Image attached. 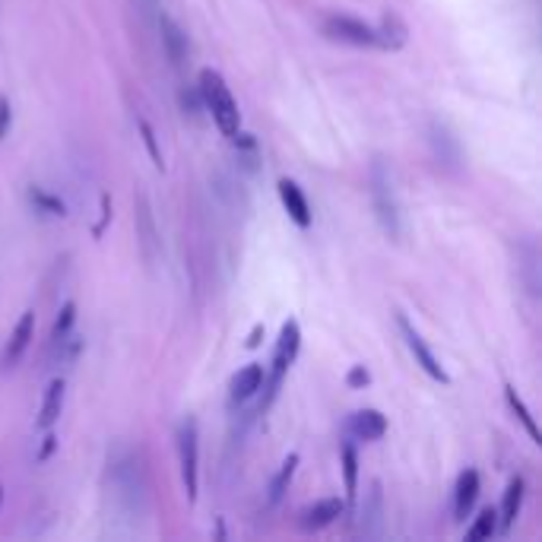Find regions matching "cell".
<instances>
[{"label": "cell", "mask_w": 542, "mask_h": 542, "mask_svg": "<svg viewBox=\"0 0 542 542\" xmlns=\"http://www.w3.org/2000/svg\"><path fill=\"white\" fill-rule=\"evenodd\" d=\"M200 99H203L206 111L216 120V127L225 133V137H235L238 127H241V115H238V105L232 99L229 86L225 79L219 77L216 70H203L200 73Z\"/></svg>", "instance_id": "cell-1"}, {"label": "cell", "mask_w": 542, "mask_h": 542, "mask_svg": "<svg viewBox=\"0 0 542 542\" xmlns=\"http://www.w3.org/2000/svg\"><path fill=\"white\" fill-rule=\"evenodd\" d=\"M298 346H301L298 320H286L283 330H279L276 352H273L270 378H264V380H266V397H264V403H260V410H266V406H270V400L279 393V384H283L286 371H289V365H292V361H296V356H298Z\"/></svg>", "instance_id": "cell-2"}, {"label": "cell", "mask_w": 542, "mask_h": 542, "mask_svg": "<svg viewBox=\"0 0 542 542\" xmlns=\"http://www.w3.org/2000/svg\"><path fill=\"white\" fill-rule=\"evenodd\" d=\"M178 457H181V482H184L187 501H197V470H200V453H197V422L187 419L181 422L178 432Z\"/></svg>", "instance_id": "cell-3"}, {"label": "cell", "mask_w": 542, "mask_h": 542, "mask_svg": "<svg viewBox=\"0 0 542 542\" xmlns=\"http://www.w3.org/2000/svg\"><path fill=\"white\" fill-rule=\"evenodd\" d=\"M371 197H374V210H378V219H380V225H384V232L391 238H400V206H397V197H393L391 178L384 175L380 165H374V172H371Z\"/></svg>", "instance_id": "cell-4"}, {"label": "cell", "mask_w": 542, "mask_h": 542, "mask_svg": "<svg viewBox=\"0 0 542 542\" xmlns=\"http://www.w3.org/2000/svg\"><path fill=\"white\" fill-rule=\"evenodd\" d=\"M324 36H327V38H333V42L359 45V48H371V45H380L378 29H371V26H365V23H361V19L339 16V13H333V16H327V19H324Z\"/></svg>", "instance_id": "cell-5"}, {"label": "cell", "mask_w": 542, "mask_h": 542, "mask_svg": "<svg viewBox=\"0 0 542 542\" xmlns=\"http://www.w3.org/2000/svg\"><path fill=\"white\" fill-rule=\"evenodd\" d=\"M397 327H400V333H403V339H406V346H410V352L416 356V361L422 368H425V374H432L434 380H441V384H447V371L441 368V361L434 359V352L425 346V339H422V333L416 330V327L410 324V320L400 314L397 318Z\"/></svg>", "instance_id": "cell-6"}, {"label": "cell", "mask_w": 542, "mask_h": 542, "mask_svg": "<svg viewBox=\"0 0 542 542\" xmlns=\"http://www.w3.org/2000/svg\"><path fill=\"white\" fill-rule=\"evenodd\" d=\"M32 327H36V314H32V311H26L23 318H19V324L13 327V333H10V343H6L4 356H0V368H4V371H10V368L16 365L19 359H23V352L29 349Z\"/></svg>", "instance_id": "cell-7"}, {"label": "cell", "mask_w": 542, "mask_h": 542, "mask_svg": "<svg viewBox=\"0 0 542 542\" xmlns=\"http://www.w3.org/2000/svg\"><path fill=\"white\" fill-rule=\"evenodd\" d=\"M343 501L339 498H320L314 501V505H307L305 511H301V526L305 530H324V526H330L333 520L343 517Z\"/></svg>", "instance_id": "cell-8"}, {"label": "cell", "mask_w": 542, "mask_h": 542, "mask_svg": "<svg viewBox=\"0 0 542 542\" xmlns=\"http://www.w3.org/2000/svg\"><path fill=\"white\" fill-rule=\"evenodd\" d=\"M279 197H283V206L292 216V223H296L298 229H307V225H311V206H307L305 193H301V187L296 181H289V178L279 181Z\"/></svg>", "instance_id": "cell-9"}, {"label": "cell", "mask_w": 542, "mask_h": 542, "mask_svg": "<svg viewBox=\"0 0 542 542\" xmlns=\"http://www.w3.org/2000/svg\"><path fill=\"white\" fill-rule=\"evenodd\" d=\"M476 498H479V473L476 470L460 473L457 492H453V514H457V520L470 517V511H473V505H476Z\"/></svg>", "instance_id": "cell-10"}, {"label": "cell", "mask_w": 542, "mask_h": 542, "mask_svg": "<svg viewBox=\"0 0 542 542\" xmlns=\"http://www.w3.org/2000/svg\"><path fill=\"white\" fill-rule=\"evenodd\" d=\"M349 432L356 434L359 441H378V438H384V432H387V419L380 416L378 410H359L349 422Z\"/></svg>", "instance_id": "cell-11"}, {"label": "cell", "mask_w": 542, "mask_h": 542, "mask_svg": "<svg viewBox=\"0 0 542 542\" xmlns=\"http://www.w3.org/2000/svg\"><path fill=\"white\" fill-rule=\"evenodd\" d=\"M524 495H526V482L520 476H514L507 482L505 501H501V530H511L514 520L520 517V507H524Z\"/></svg>", "instance_id": "cell-12"}, {"label": "cell", "mask_w": 542, "mask_h": 542, "mask_svg": "<svg viewBox=\"0 0 542 542\" xmlns=\"http://www.w3.org/2000/svg\"><path fill=\"white\" fill-rule=\"evenodd\" d=\"M264 368L260 365H247V368H241V371L232 378V400L235 403H241V400H251L254 393L264 387Z\"/></svg>", "instance_id": "cell-13"}, {"label": "cell", "mask_w": 542, "mask_h": 542, "mask_svg": "<svg viewBox=\"0 0 542 542\" xmlns=\"http://www.w3.org/2000/svg\"><path fill=\"white\" fill-rule=\"evenodd\" d=\"M159 26H162V45L169 51L172 64H181L187 55V36L178 29V23L172 16H159Z\"/></svg>", "instance_id": "cell-14"}, {"label": "cell", "mask_w": 542, "mask_h": 542, "mask_svg": "<svg viewBox=\"0 0 542 542\" xmlns=\"http://www.w3.org/2000/svg\"><path fill=\"white\" fill-rule=\"evenodd\" d=\"M60 410H64V380H51L48 391H45V403H42V416H38V428L48 432L57 422Z\"/></svg>", "instance_id": "cell-15"}, {"label": "cell", "mask_w": 542, "mask_h": 542, "mask_svg": "<svg viewBox=\"0 0 542 542\" xmlns=\"http://www.w3.org/2000/svg\"><path fill=\"white\" fill-rule=\"evenodd\" d=\"M505 397H507V406H511V412L520 419V425L526 428V434H530V438L539 444V428H537V422H533L530 410H526V406H524V400L517 397V391H514V387H507V391H505Z\"/></svg>", "instance_id": "cell-16"}, {"label": "cell", "mask_w": 542, "mask_h": 542, "mask_svg": "<svg viewBox=\"0 0 542 542\" xmlns=\"http://www.w3.org/2000/svg\"><path fill=\"white\" fill-rule=\"evenodd\" d=\"M343 479H346V498H356L359 488V453L352 444H343Z\"/></svg>", "instance_id": "cell-17"}, {"label": "cell", "mask_w": 542, "mask_h": 542, "mask_svg": "<svg viewBox=\"0 0 542 542\" xmlns=\"http://www.w3.org/2000/svg\"><path fill=\"white\" fill-rule=\"evenodd\" d=\"M495 530H498V514H495L492 507H485V511L476 517V524L470 526V533H466V537H470L473 542H476V539H492Z\"/></svg>", "instance_id": "cell-18"}, {"label": "cell", "mask_w": 542, "mask_h": 542, "mask_svg": "<svg viewBox=\"0 0 542 542\" xmlns=\"http://www.w3.org/2000/svg\"><path fill=\"white\" fill-rule=\"evenodd\" d=\"M296 466H298V453H292V457L283 464V470H279V476L273 479V485H270V498H273V501H279V498H283L286 485H289L292 476H296Z\"/></svg>", "instance_id": "cell-19"}, {"label": "cell", "mask_w": 542, "mask_h": 542, "mask_svg": "<svg viewBox=\"0 0 542 542\" xmlns=\"http://www.w3.org/2000/svg\"><path fill=\"white\" fill-rule=\"evenodd\" d=\"M73 318H77V305L73 301H67L64 307H60V314H57V320H55V343H64L67 339V333H70V327H73Z\"/></svg>", "instance_id": "cell-20"}, {"label": "cell", "mask_w": 542, "mask_h": 542, "mask_svg": "<svg viewBox=\"0 0 542 542\" xmlns=\"http://www.w3.org/2000/svg\"><path fill=\"white\" fill-rule=\"evenodd\" d=\"M29 197H32V203H38L45 213H51V216H64V203H60L57 197H48V193H45V191H38V187H32V193H29Z\"/></svg>", "instance_id": "cell-21"}, {"label": "cell", "mask_w": 542, "mask_h": 542, "mask_svg": "<svg viewBox=\"0 0 542 542\" xmlns=\"http://www.w3.org/2000/svg\"><path fill=\"white\" fill-rule=\"evenodd\" d=\"M140 133H143V143H146V150H150L152 162L162 169V152H159V146H156V133H152V127L146 124V120H140Z\"/></svg>", "instance_id": "cell-22"}, {"label": "cell", "mask_w": 542, "mask_h": 542, "mask_svg": "<svg viewBox=\"0 0 542 542\" xmlns=\"http://www.w3.org/2000/svg\"><path fill=\"white\" fill-rule=\"evenodd\" d=\"M368 380H371V374H368L365 365L349 368V374H346V384H349V387H365Z\"/></svg>", "instance_id": "cell-23"}, {"label": "cell", "mask_w": 542, "mask_h": 542, "mask_svg": "<svg viewBox=\"0 0 542 542\" xmlns=\"http://www.w3.org/2000/svg\"><path fill=\"white\" fill-rule=\"evenodd\" d=\"M6 127H10V102L0 99V137L6 133Z\"/></svg>", "instance_id": "cell-24"}, {"label": "cell", "mask_w": 542, "mask_h": 542, "mask_svg": "<svg viewBox=\"0 0 542 542\" xmlns=\"http://www.w3.org/2000/svg\"><path fill=\"white\" fill-rule=\"evenodd\" d=\"M260 337H264V327H254V333H251V339H247V346H260Z\"/></svg>", "instance_id": "cell-25"}, {"label": "cell", "mask_w": 542, "mask_h": 542, "mask_svg": "<svg viewBox=\"0 0 542 542\" xmlns=\"http://www.w3.org/2000/svg\"><path fill=\"white\" fill-rule=\"evenodd\" d=\"M0 501H4V488H0Z\"/></svg>", "instance_id": "cell-26"}]
</instances>
